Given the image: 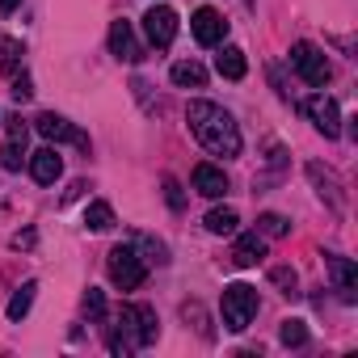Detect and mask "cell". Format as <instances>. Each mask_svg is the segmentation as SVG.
<instances>
[{
    "label": "cell",
    "mask_w": 358,
    "mask_h": 358,
    "mask_svg": "<svg viewBox=\"0 0 358 358\" xmlns=\"http://www.w3.org/2000/svg\"><path fill=\"white\" fill-rule=\"evenodd\" d=\"M186 122H190L194 139L211 156H224V160L241 156V127H236V118L224 106H215V101H190L186 106Z\"/></svg>",
    "instance_id": "1"
},
{
    "label": "cell",
    "mask_w": 358,
    "mask_h": 358,
    "mask_svg": "<svg viewBox=\"0 0 358 358\" xmlns=\"http://www.w3.org/2000/svg\"><path fill=\"white\" fill-rule=\"evenodd\" d=\"M160 337V320L148 303H122L118 312V324L110 329V350L114 354H131V350H143Z\"/></svg>",
    "instance_id": "2"
},
{
    "label": "cell",
    "mask_w": 358,
    "mask_h": 358,
    "mask_svg": "<svg viewBox=\"0 0 358 358\" xmlns=\"http://www.w3.org/2000/svg\"><path fill=\"white\" fill-rule=\"evenodd\" d=\"M220 308H224V324H228L232 333H245V329L253 324V316H257V287H249V282L224 287Z\"/></svg>",
    "instance_id": "3"
},
{
    "label": "cell",
    "mask_w": 358,
    "mask_h": 358,
    "mask_svg": "<svg viewBox=\"0 0 358 358\" xmlns=\"http://www.w3.org/2000/svg\"><path fill=\"white\" fill-rule=\"evenodd\" d=\"M106 270H110V282L122 287V291H135V287H143V278H148V266H143V257H139L135 245H114Z\"/></svg>",
    "instance_id": "4"
},
{
    "label": "cell",
    "mask_w": 358,
    "mask_h": 358,
    "mask_svg": "<svg viewBox=\"0 0 358 358\" xmlns=\"http://www.w3.org/2000/svg\"><path fill=\"white\" fill-rule=\"evenodd\" d=\"M291 68L303 76V85H312V89H324L329 85V76H333V64L324 59V51L316 47V43H295L291 47Z\"/></svg>",
    "instance_id": "5"
},
{
    "label": "cell",
    "mask_w": 358,
    "mask_h": 358,
    "mask_svg": "<svg viewBox=\"0 0 358 358\" xmlns=\"http://www.w3.org/2000/svg\"><path fill=\"white\" fill-rule=\"evenodd\" d=\"M34 131H38L43 139H51V143H76V148H85V152H89V135H85V131H76L64 114H51V110H47V114H38V118H34Z\"/></svg>",
    "instance_id": "6"
},
{
    "label": "cell",
    "mask_w": 358,
    "mask_h": 358,
    "mask_svg": "<svg viewBox=\"0 0 358 358\" xmlns=\"http://www.w3.org/2000/svg\"><path fill=\"white\" fill-rule=\"evenodd\" d=\"M143 34H148V43L152 47H169L173 38H177V13L169 9V5H152L148 13H143Z\"/></svg>",
    "instance_id": "7"
},
{
    "label": "cell",
    "mask_w": 358,
    "mask_h": 358,
    "mask_svg": "<svg viewBox=\"0 0 358 358\" xmlns=\"http://www.w3.org/2000/svg\"><path fill=\"white\" fill-rule=\"evenodd\" d=\"M303 114L312 118V127H316L324 139H337V135H341V114H337V101H333V97H324V93L308 97V101H303Z\"/></svg>",
    "instance_id": "8"
},
{
    "label": "cell",
    "mask_w": 358,
    "mask_h": 358,
    "mask_svg": "<svg viewBox=\"0 0 358 358\" xmlns=\"http://www.w3.org/2000/svg\"><path fill=\"white\" fill-rule=\"evenodd\" d=\"M110 55L122 59V64H139L143 59V47H139L131 22H110Z\"/></svg>",
    "instance_id": "9"
},
{
    "label": "cell",
    "mask_w": 358,
    "mask_h": 358,
    "mask_svg": "<svg viewBox=\"0 0 358 358\" xmlns=\"http://www.w3.org/2000/svg\"><path fill=\"white\" fill-rule=\"evenodd\" d=\"M190 30H194V38H199L203 47H220V43L228 38V22H224L215 9H199V13L190 17Z\"/></svg>",
    "instance_id": "10"
},
{
    "label": "cell",
    "mask_w": 358,
    "mask_h": 358,
    "mask_svg": "<svg viewBox=\"0 0 358 358\" xmlns=\"http://www.w3.org/2000/svg\"><path fill=\"white\" fill-rule=\"evenodd\" d=\"M329 274H333L337 295H341L345 303H358V270H354V262L333 253V257H329Z\"/></svg>",
    "instance_id": "11"
},
{
    "label": "cell",
    "mask_w": 358,
    "mask_h": 358,
    "mask_svg": "<svg viewBox=\"0 0 358 358\" xmlns=\"http://www.w3.org/2000/svg\"><path fill=\"white\" fill-rule=\"evenodd\" d=\"M30 173H34V182H38V186H55V182H59V173H64L59 152H55V148H38V152L30 156Z\"/></svg>",
    "instance_id": "12"
},
{
    "label": "cell",
    "mask_w": 358,
    "mask_h": 358,
    "mask_svg": "<svg viewBox=\"0 0 358 358\" xmlns=\"http://www.w3.org/2000/svg\"><path fill=\"white\" fill-rule=\"evenodd\" d=\"M308 177H312V186H316V194L333 207V211H341L345 207V194H341V182L324 169V164H308Z\"/></svg>",
    "instance_id": "13"
},
{
    "label": "cell",
    "mask_w": 358,
    "mask_h": 358,
    "mask_svg": "<svg viewBox=\"0 0 358 358\" xmlns=\"http://www.w3.org/2000/svg\"><path fill=\"white\" fill-rule=\"evenodd\" d=\"M194 190H199L203 199H224V194H228V177H224V169L199 164V169H194Z\"/></svg>",
    "instance_id": "14"
},
{
    "label": "cell",
    "mask_w": 358,
    "mask_h": 358,
    "mask_svg": "<svg viewBox=\"0 0 358 358\" xmlns=\"http://www.w3.org/2000/svg\"><path fill=\"white\" fill-rule=\"evenodd\" d=\"M262 257H266V236H262V232H245V236L236 241V249H232V262L245 266V270L257 266Z\"/></svg>",
    "instance_id": "15"
},
{
    "label": "cell",
    "mask_w": 358,
    "mask_h": 358,
    "mask_svg": "<svg viewBox=\"0 0 358 358\" xmlns=\"http://www.w3.org/2000/svg\"><path fill=\"white\" fill-rule=\"evenodd\" d=\"M173 85L177 89H203L207 85V68L203 64H194V59H182V64H173Z\"/></svg>",
    "instance_id": "16"
},
{
    "label": "cell",
    "mask_w": 358,
    "mask_h": 358,
    "mask_svg": "<svg viewBox=\"0 0 358 358\" xmlns=\"http://www.w3.org/2000/svg\"><path fill=\"white\" fill-rule=\"evenodd\" d=\"M215 68H220V76H228V80H241V76L249 72V64H245V51H241V47H224V51L215 55Z\"/></svg>",
    "instance_id": "17"
},
{
    "label": "cell",
    "mask_w": 358,
    "mask_h": 358,
    "mask_svg": "<svg viewBox=\"0 0 358 358\" xmlns=\"http://www.w3.org/2000/svg\"><path fill=\"white\" fill-rule=\"evenodd\" d=\"M207 232H215V236H232L236 232V224H241V215L232 211V207H215V211H207Z\"/></svg>",
    "instance_id": "18"
},
{
    "label": "cell",
    "mask_w": 358,
    "mask_h": 358,
    "mask_svg": "<svg viewBox=\"0 0 358 358\" xmlns=\"http://www.w3.org/2000/svg\"><path fill=\"white\" fill-rule=\"evenodd\" d=\"M34 291H38V282L30 278V282H22L17 291H13V299H9V320H22L26 312H30V303H34Z\"/></svg>",
    "instance_id": "19"
},
{
    "label": "cell",
    "mask_w": 358,
    "mask_h": 358,
    "mask_svg": "<svg viewBox=\"0 0 358 358\" xmlns=\"http://www.w3.org/2000/svg\"><path fill=\"white\" fill-rule=\"evenodd\" d=\"M85 224H89L93 232L114 228V211H110V203H89V207H85Z\"/></svg>",
    "instance_id": "20"
},
{
    "label": "cell",
    "mask_w": 358,
    "mask_h": 358,
    "mask_svg": "<svg viewBox=\"0 0 358 358\" xmlns=\"http://www.w3.org/2000/svg\"><path fill=\"white\" fill-rule=\"evenodd\" d=\"M270 282H274L282 295H299V291H295V287H299V274H295L291 266H274V270H270Z\"/></svg>",
    "instance_id": "21"
},
{
    "label": "cell",
    "mask_w": 358,
    "mask_h": 358,
    "mask_svg": "<svg viewBox=\"0 0 358 358\" xmlns=\"http://www.w3.org/2000/svg\"><path fill=\"white\" fill-rule=\"evenodd\" d=\"M257 232H262V236H270V241H274V236H287V220H282V215H274V211H266V215L257 220Z\"/></svg>",
    "instance_id": "22"
},
{
    "label": "cell",
    "mask_w": 358,
    "mask_h": 358,
    "mask_svg": "<svg viewBox=\"0 0 358 358\" xmlns=\"http://www.w3.org/2000/svg\"><path fill=\"white\" fill-rule=\"evenodd\" d=\"M278 337H282V345H303L308 341V324L303 320H282V333Z\"/></svg>",
    "instance_id": "23"
},
{
    "label": "cell",
    "mask_w": 358,
    "mask_h": 358,
    "mask_svg": "<svg viewBox=\"0 0 358 358\" xmlns=\"http://www.w3.org/2000/svg\"><path fill=\"white\" fill-rule=\"evenodd\" d=\"M22 156H26V143H5V148H0V164H5V169H22Z\"/></svg>",
    "instance_id": "24"
},
{
    "label": "cell",
    "mask_w": 358,
    "mask_h": 358,
    "mask_svg": "<svg viewBox=\"0 0 358 358\" xmlns=\"http://www.w3.org/2000/svg\"><path fill=\"white\" fill-rule=\"evenodd\" d=\"M139 249L148 253L143 262H156V266H164V262H169V253H164V245H160V241H152V236H139Z\"/></svg>",
    "instance_id": "25"
},
{
    "label": "cell",
    "mask_w": 358,
    "mask_h": 358,
    "mask_svg": "<svg viewBox=\"0 0 358 358\" xmlns=\"http://www.w3.org/2000/svg\"><path fill=\"white\" fill-rule=\"evenodd\" d=\"M85 312H89L93 320H101V316H106V295H101L97 287H89V291H85Z\"/></svg>",
    "instance_id": "26"
},
{
    "label": "cell",
    "mask_w": 358,
    "mask_h": 358,
    "mask_svg": "<svg viewBox=\"0 0 358 358\" xmlns=\"http://www.w3.org/2000/svg\"><path fill=\"white\" fill-rule=\"evenodd\" d=\"M164 199H169V207H173V211H182V207H186V199H182V186H177L173 177H164Z\"/></svg>",
    "instance_id": "27"
},
{
    "label": "cell",
    "mask_w": 358,
    "mask_h": 358,
    "mask_svg": "<svg viewBox=\"0 0 358 358\" xmlns=\"http://www.w3.org/2000/svg\"><path fill=\"white\" fill-rule=\"evenodd\" d=\"M5 122H9V139H13V143H26V135H30L26 118H22V114H13V118H5Z\"/></svg>",
    "instance_id": "28"
},
{
    "label": "cell",
    "mask_w": 358,
    "mask_h": 358,
    "mask_svg": "<svg viewBox=\"0 0 358 358\" xmlns=\"http://www.w3.org/2000/svg\"><path fill=\"white\" fill-rule=\"evenodd\" d=\"M13 97H17V101H30V97H34V85H30V76H26V72H22V76H13Z\"/></svg>",
    "instance_id": "29"
},
{
    "label": "cell",
    "mask_w": 358,
    "mask_h": 358,
    "mask_svg": "<svg viewBox=\"0 0 358 358\" xmlns=\"http://www.w3.org/2000/svg\"><path fill=\"white\" fill-rule=\"evenodd\" d=\"M22 59V43H5V64H0V72H13Z\"/></svg>",
    "instance_id": "30"
},
{
    "label": "cell",
    "mask_w": 358,
    "mask_h": 358,
    "mask_svg": "<svg viewBox=\"0 0 358 358\" xmlns=\"http://www.w3.org/2000/svg\"><path fill=\"white\" fill-rule=\"evenodd\" d=\"M30 245H34V232H17L13 236V249H30Z\"/></svg>",
    "instance_id": "31"
},
{
    "label": "cell",
    "mask_w": 358,
    "mask_h": 358,
    "mask_svg": "<svg viewBox=\"0 0 358 358\" xmlns=\"http://www.w3.org/2000/svg\"><path fill=\"white\" fill-rule=\"evenodd\" d=\"M17 5H22V0H0V13H13Z\"/></svg>",
    "instance_id": "32"
},
{
    "label": "cell",
    "mask_w": 358,
    "mask_h": 358,
    "mask_svg": "<svg viewBox=\"0 0 358 358\" xmlns=\"http://www.w3.org/2000/svg\"><path fill=\"white\" fill-rule=\"evenodd\" d=\"M245 5H257V0H245Z\"/></svg>",
    "instance_id": "33"
}]
</instances>
